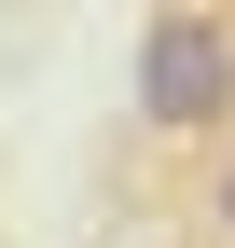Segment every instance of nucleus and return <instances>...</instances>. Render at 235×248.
Wrapping results in <instances>:
<instances>
[{"mask_svg": "<svg viewBox=\"0 0 235 248\" xmlns=\"http://www.w3.org/2000/svg\"><path fill=\"white\" fill-rule=\"evenodd\" d=\"M138 124L152 138H194V152L235 124V14L221 0H166L138 28Z\"/></svg>", "mask_w": 235, "mask_h": 248, "instance_id": "nucleus-1", "label": "nucleus"}, {"mask_svg": "<svg viewBox=\"0 0 235 248\" xmlns=\"http://www.w3.org/2000/svg\"><path fill=\"white\" fill-rule=\"evenodd\" d=\"M208 234L235 248V124H221V166H208Z\"/></svg>", "mask_w": 235, "mask_h": 248, "instance_id": "nucleus-2", "label": "nucleus"}]
</instances>
